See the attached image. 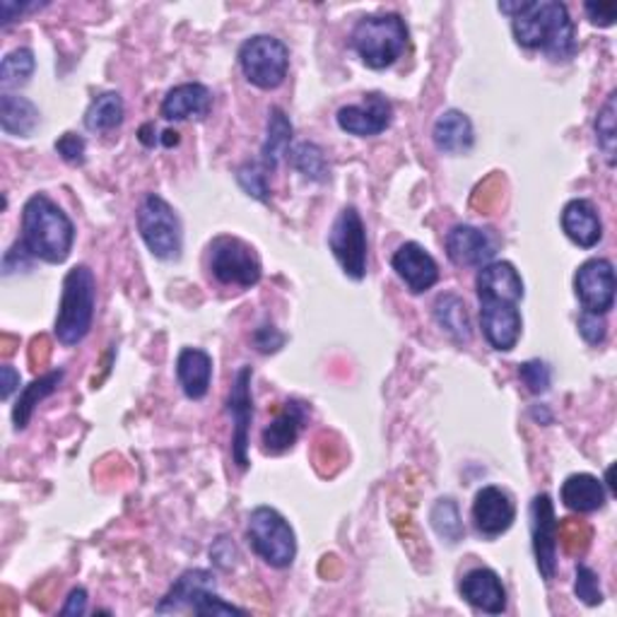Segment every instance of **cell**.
Wrapping results in <instances>:
<instances>
[{"label": "cell", "mask_w": 617, "mask_h": 617, "mask_svg": "<svg viewBox=\"0 0 617 617\" xmlns=\"http://www.w3.org/2000/svg\"><path fill=\"white\" fill-rule=\"evenodd\" d=\"M350 44L366 68L384 71L396 63L408 46V28L396 12L362 18L350 34Z\"/></svg>", "instance_id": "obj_4"}, {"label": "cell", "mask_w": 617, "mask_h": 617, "mask_svg": "<svg viewBox=\"0 0 617 617\" xmlns=\"http://www.w3.org/2000/svg\"><path fill=\"white\" fill-rule=\"evenodd\" d=\"M391 102L384 95H379V92H372V95H364L362 104H350V107L340 109L336 121L340 130H345L350 136L374 138L391 126Z\"/></svg>", "instance_id": "obj_15"}, {"label": "cell", "mask_w": 617, "mask_h": 617, "mask_svg": "<svg viewBox=\"0 0 617 617\" xmlns=\"http://www.w3.org/2000/svg\"><path fill=\"white\" fill-rule=\"evenodd\" d=\"M285 343V336L273 326H260L258 331L254 333V345L258 348V352H278Z\"/></svg>", "instance_id": "obj_43"}, {"label": "cell", "mask_w": 617, "mask_h": 617, "mask_svg": "<svg viewBox=\"0 0 617 617\" xmlns=\"http://www.w3.org/2000/svg\"><path fill=\"white\" fill-rule=\"evenodd\" d=\"M292 167L297 169L299 174H305L311 181H326L328 179V164H326V157L323 150L319 146H313V142H301L292 150Z\"/></svg>", "instance_id": "obj_35"}, {"label": "cell", "mask_w": 617, "mask_h": 617, "mask_svg": "<svg viewBox=\"0 0 617 617\" xmlns=\"http://www.w3.org/2000/svg\"><path fill=\"white\" fill-rule=\"evenodd\" d=\"M87 610V591L85 588H73L65 606L61 608V615H85Z\"/></svg>", "instance_id": "obj_44"}, {"label": "cell", "mask_w": 617, "mask_h": 617, "mask_svg": "<svg viewBox=\"0 0 617 617\" xmlns=\"http://www.w3.org/2000/svg\"><path fill=\"white\" fill-rule=\"evenodd\" d=\"M177 379L191 401L205 398L213 382V358L199 348H183L177 358Z\"/></svg>", "instance_id": "obj_21"}, {"label": "cell", "mask_w": 617, "mask_h": 617, "mask_svg": "<svg viewBox=\"0 0 617 617\" xmlns=\"http://www.w3.org/2000/svg\"><path fill=\"white\" fill-rule=\"evenodd\" d=\"M124 99L118 92H104L95 102L89 104L85 114V126L87 130L95 134H104V130H114L124 121Z\"/></svg>", "instance_id": "obj_31"}, {"label": "cell", "mask_w": 617, "mask_h": 617, "mask_svg": "<svg viewBox=\"0 0 617 617\" xmlns=\"http://www.w3.org/2000/svg\"><path fill=\"white\" fill-rule=\"evenodd\" d=\"M56 152L71 164H83L85 162V140L75 134H65L56 140Z\"/></svg>", "instance_id": "obj_41"}, {"label": "cell", "mask_w": 617, "mask_h": 617, "mask_svg": "<svg viewBox=\"0 0 617 617\" xmlns=\"http://www.w3.org/2000/svg\"><path fill=\"white\" fill-rule=\"evenodd\" d=\"M268 169H260L258 164H244L240 172H236V181H240V187L248 193L254 195L256 201H268Z\"/></svg>", "instance_id": "obj_37"}, {"label": "cell", "mask_w": 617, "mask_h": 617, "mask_svg": "<svg viewBox=\"0 0 617 617\" xmlns=\"http://www.w3.org/2000/svg\"><path fill=\"white\" fill-rule=\"evenodd\" d=\"M574 292L579 297L584 311L606 313L615 305V268L608 258H591L574 275Z\"/></svg>", "instance_id": "obj_11"}, {"label": "cell", "mask_w": 617, "mask_h": 617, "mask_svg": "<svg viewBox=\"0 0 617 617\" xmlns=\"http://www.w3.org/2000/svg\"><path fill=\"white\" fill-rule=\"evenodd\" d=\"M252 366H242L236 372L234 386L230 391L227 413L232 415L234 435H232V456L240 468L248 466V439H252L254 423V393H252Z\"/></svg>", "instance_id": "obj_12"}, {"label": "cell", "mask_w": 617, "mask_h": 617, "mask_svg": "<svg viewBox=\"0 0 617 617\" xmlns=\"http://www.w3.org/2000/svg\"><path fill=\"white\" fill-rule=\"evenodd\" d=\"M138 232L150 254L160 260H179L183 248V232L177 210L162 195L150 193L138 210Z\"/></svg>", "instance_id": "obj_6"}, {"label": "cell", "mask_w": 617, "mask_h": 617, "mask_svg": "<svg viewBox=\"0 0 617 617\" xmlns=\"http://www.w3.org/2000/svg\"><path fill=\"white\" fill-rule=\"evenodd\" d=\"M519 379L531 393H545L553 382V372L543 360H529L519 366Z\"/></svg>", "instance_id": "obj_38"}, {"label": "cell", "mask_w": 617, "mask_h": 617, "mask_svg": "<svg viewBox=\"0 0 617 617\" xmlns=\"http://www.w3.org/2000/svg\"><path fill=\"white\" fill-rule=\"evenodd\" d=\"M213 107V95L201 83H187L167 92L160 114L167 121H187V118H205Z\"/></svg>", "instance_id": "obj_20"}, {"label": "cell", "mask_w": 617, "mask_h": 617, "mask_svg": "<svg viewBox=\"0 0 617 617\" xmlns=\"http://www.w3.org/2000/svg\"><path fill=\"white\" fill-rule=\"evenodd\" d=\"M63 382V370L58 372H49L44 376L34 379V382L20 393V398L12 408V423H15V429H24L30 425L32 413L39 403H42L46 396H51Z\"/></svg>", "instance_id": "obj_29"}, {"label": "cell", "mask_w": 617, "mask_h": 617, "mask_svg": "<svg viewBox=\"0 0 617 617\" xmlns=\"http://www.w3.org/2000/svg\"><path fill=\"white\" fill-rule=\"evenodd\" d=\"M42 6L39 3H30V6H18V3H10V0H3L0 3V24H10L15 22V15H22V12H30V10H39Z\"/></svg>", "instance_id": "obj_45"}, {"label": "cell", "mask_w": 617, "mask_h": 617, "mask_svg": "<svg viewBox=\"0 0 617 617\" xmlns=\"http://www.w3.org/2000/svg\"><path fill=\"white\" fill-rule=\"evenodd\" d=\"M574 594L586 606H600L603 603V591L598 574L586 567V564H576V582H574Z\"/></svg>", "instance_id": "obj_36"}, {"label": "cell", "mask_w": 617, "mask_h": 617, "mask_svg": "<svg viewBox=\"0 0 617 617\" xmlns=\"http://www.w3.org/2000/svg\"><path fill=\"white\" fill-rule=\"evenodd\" d=\"M514 519L517 507L502 488L488 485V488H482L476 494V502H472V523H476L480 535L500 538L511 529Z\"/></svg>", "instance_id": "obj_17"}, {"label": "cell", "mask_w": 617, "mask_h": 617, "mask_svg": "<svg viewBox=\"0 0 617 617\" xmlns=\"http://www.w3.org/2000/svg\"><path fill=\"white\" fill-rule=\"evenodd\" d=\"M193 613L203 615V617H208V615H244L242 608H236V606H232V603L222 600L215 594V588L205 591V594L199 598V603L193 606Z\"/></svg>", "instance_id": "obj_40"}, {"label": "cell", "mask_w": 617, "mask_h": 617, "mask_svg": "<svg viewBox=\"0 0 617 617\" xmlns=\"http://www.w3.org/2000/svg\"><path fill=\"white\" fill-rule=\"evenodd\" d=\"M500 236L492 230L456 225L446 234V256L456 266L482 268L492 264V258L500 252Z\"/></svg>", "instance_id": "obj_13"}, {"label": "cell", "mask_w": 617, "mask_h": 617, "mask_svg": "<svg viewBox=\"0 0 617 617\" xmlns=\"http://www.w3.org/2000/svg\"><path fill=\"white\" fill-rule=\"evenodd\" d=\"M97 305V280L95 273L87 266H75L63 280L58 317H56V338L63 345H77L87 338L92 319H95Z\"/></svg>", "instance_id": "obj_3"}, {"label": "cell", "mask_w": 617, "mask_h": 617, "mask_svg": "<svg viewBox=\"0 0 617 617\" xmlns=\"http://www.w3.org/2000/svg\"><path fill=\"white\" fill-rule=\"evenodd\" d=\"M560 497L564 507L579 511V514H591V511L606 507V488L591 472H574V476H570L562 482Z\"/></svg>", "instance_id": "obj_26"}, {"label": "cell", "mask_w": 617, "mask_h": 617, "mask_svg": "<svg viewBox=\"0 0 617 617\" xmlns=\"http://www.w3.org/2000/svg\"><path fill=\"white\" fill-rule=\"evenodd\" d=\"M328 248L343 273L352 280H362L366 275V227L358 208H343L336 217L331 234H328Z\"/></svg>", "instance_id": "obj_9"}, {"label": "cell", "mask_w": 617, "mask_h": 617, "mask_svg": "<svg viewBox=\"0 0 617 617\" xmlns=\"http://www.w3.org/2000/svg\"><path fill=\"white\" fill-rule=\"evenodd\" d=\"M305 419H307L305 405L297 401L287 403L283 413L275 417L273 423L264 429V435H260V439H264V451L270 456H280L285 451H290L299 437L301 427H305Z\"/></svg>", "instance_id": "obj_23"}, {"label": "cell", "mask_w": 617, "mask_h": 617, "mask_svg": "<svg viewBox=\"0 0 617 617\" xmlns=\"http://www.w3.org/2000/svg\"><path fill=\"white\" fill-rule=\"evenodd\" d=\"M531 531L535 564L545 582L555 579L557 572V547H560V521L555 517L553 500L547 494H538L531 504Z\"/></svg>", "instance_id": "obj_10"}, {"label": "cell", "mask_w": 617, "mask_h": 617, "mask_svg": "<svg viewBox=\"0 0 617 617\" xmlns=\"http://www.w3.org/2000/svg\"><path fill=\"white\" fill-rule=\"evenodd\" d=\"M210 270L217 283L242 287V290L258 285L264 275L256 248L236 236H217L210 244Z\"/></svg>", "instance_id": "obj_8"}, {"label": "cell", "mask_w": 617, "mask_h": 617, "mask_svg": "<svg viewBox=\"0 0 617 617\" xmlns=\"http://www.w3.org/2000/svg\"><path fill=\"white\" fill-rule=\"evenodd\" d=\"M432 138H435L437 150L446 155H464L472 148V142H476L470 118L458 109L444 111L437 118L435 128H432Z\"/></svg>", "instance_id": "obj_25"}, {"label": "cell", "mask_w": 617, "mask_h": 617, "mask_svg": "<svg viewBox=\"0 0 617 617\" xmlns=\"http://www.w3.org/2000/svg\"><path fill=\"white\" fill-rule=\"evenodd\" d=\"M0 126L8 136L30 138L39 126V109L28 97H18L6 92L0 99Z\"/></svg>", "instance_id": "obj_27"}, {"label": "cell", "mask_w": 617, "mask_h": 617, "mask_svg": "<svg viewBox=\"0 0 617 617\" xmlns=\"http://www.w3.org/2000/svg\"><path fill=\"white\" fill-rule=\"evenodd\" d=\"M606 482H608V488L615 490V482H613V466L606 470Z\"/></svg>", "instance_id": "obj_48"}, {"label": "cell", "mask_w": 617, "mask_h": 617, "mask_svg": "<svg viewBox=\"0 0 617 617\" xmlns=\"http://www.w3.org/2000/svg\"><path fill=\"white\" fill-rule=\"evenodd\" d=\"M562 230L582 248H594L603 240V222L598 210L586 199H574L564 205Z\"/></svg>", "instance_id": "obj_19"}, {"label": "cell", "mask_w": 617, "mask_h": 617, "mask_svg": "<svg viewBox=\"0 0 617 617\" xmlns=\"http://www.w3.org/2000/svg\"><path fill=\"white\" fill-rule=\"evenodd\" d=\"M615 99L617 92H610L606 104H603L596 116V140L598 148L606 155V162L615 164V142H617V128H615Z\"/></svg>", "instance_id": "obj_34"}, {"label": "cell", "mask_w": 617, "mask_h": 617, "mask_svg": "<svg viewBox=\"0 0 617 617\" xmlns=\"http://www.w3.org/2000/svg\"><path fill=\"white\" fill-rule=\"evenodd\" d=\"M478 299L497 297V299H523V280L519 270L509 264V260H492V264L482 266L478 273Z\"/></svg>", "instance_id": "obj_24"}, {"label": "cell", "mask_w": 617, "mask_h": 617, "mask_svg": "<svg viewBox=\"0 0 617 617\" xmlns=\"http://www.w3.org/2000/svg\"><path fill=\"white\" fill-rule=\"evenodd\" d=\"M461 596L476 610L488 615H502L507 610V591L497 572L488 567H478L464 576Z\"/></svg>", "instance_id": "obj_18"}, {"label": "cell", "mask_w": 617, "mask_h": 617, "mask_svg": "<svg viewBox=\"0 0 617 617\" xmlns=\"http://www.w3.org/2000/svg\"><path fill=\"white\" fill-rule=\"evenodd\" d=\"M20 242L34 258L46 260V264H63L71 256L75 227L46 193H34L22 208Z\"/></svg>", "instance_id": "obj_2"}, {"label": "cell", "mask_w": 617, "mask_h": 617, "mask_svg": "<svg viewBox=\"0 0 617 617\" xmlns=\"http://www.w3.org/2000/svg\"><path fill=\"white\" fill-rule=\"evenodd\" d=\"M511 15L514 39L531 51H543L547 58L567 61L576 54V32L570 10L557 0H523V3H500Z\"/></svg>", "instance_id": "obj_1"}, {"label": "cell", "mask_w": 617, "mask_h": 617, "mask_svg": "<svg viewBox=\"0 0 617 617\" xmlns=\"http://www.w3.org/2000/svg\"><path fill=\"white\" fill-rule=\"evenodd\" d=\"M579 333H582V338L586 340L588 345H603V343H606V336H608L606 317H600V313L582 311Z\"/></svg>", "instance_id": "obj_39"}, {"label": "cell", "mask_w": 617, "mask_h": 617, "mask_svg": "<svg viewBox=\"0 0 617 617\" xmlns=\"http://www.w3.org/2000/svg\"><path fill=\"white\" fill-rule=\"evenodd\" d=\"M292 142V124L287 114L280 107H273L268 111V128H266V142L260 148V160H264V169L273 172L278 169L280 160L290 150Z\"/></svg>", "instance_id": "obj_28"}, {"label": "cell", "mask_w": 617, "mask_h": 617, "mask_svg": "<svg viewBox=\"0 0 617 617\" xmlns=\"http://www.w3.org/2000/svg\"><path fill=\"white\" fill-rule=\"evenodd\" d=\"M0 379H3V391H0V396H3V401H8L12 393H15L20 389V372L12 370L10 364H3L0 366Z\"/></svg>", "instance_id": "obj_46"}, {"label": "cell", "mask_w": 617, "mask_h": 617, "mask_svg": "<svg viewBox=\"0 0 617 617\" xmlns=\"http://www.w3.org/2000/svg\"><path fill=\"white\" fill-rule=\"evenodd\" d=\"M391 266L413 295L432 290L439 280L437 260L417 242H405L403 246H398V252L391 258Z\"/></svg>", "instance_id": "obj_16"}, {"label": "cell", "mask_w": 617, "mask_h": 617, "mask_svg": "<svg viewBox=\"0 0 617 617\" xmlns=\"http://www.w3.org/2000/svg\"><path fill=\"white\" fill-rule=\"evenodd\" d=\"M215 588V576L205 570H191L183 572L174 586L169 588V594L157 603L155 613H181L193 610L195 603L205 594V591Z\"/></svg>", "instance_id": "obj_22"}, {"label": "cell", "mask_w": 617, "mask_h": 617, "mask_svg": "<svg viewBox=\"0 0 617 617\" xmlns=\"http://www.w3.org/2000/svg\"><path fill=\"white\" fill-rule=\"evenodd\" d=\"M246 538L254 553L275 570L290 567L297 555V538L290 523L273 507H256L248 514Z\"/></svg>", "instance_id": "obj_5"}, {"label": "cell", "mask_w": 617, "mask_h": 617, "mask_svg": "<svg viewBox=\"0 0 617 617\" xmlns=\"http://www.w3.org/2000/svg\"><path fill=\"white\" fill-rule=\"evenodd\" d=\"M584 10L596 28H613L617 20V3H586Z\"/></svg>", "instance_id": "obj_42"}, {"label": "cell", "mask_w": 617, "mask_h": 617, "mask_svg": "<svg viewBox=\"0 0 617 617\" xmlns=\"http://www.w3.org/2000/svg\"><path fill=\"white\" fill-rule=\"evenodd\" d=\"M240 65L248 83L258 89H275L285 83L290 71V51L280 39L256 34L242 44Z\"/></svg>", "instance_id": "obj_7"}, {"label": "cell", "mask_w": 617, "mask_h": 617, "mask_svg": "<svg viewBox=\"0 0 617 617\" xmlns=\"http://www.w3.org/2000/svg\"><path fill=\"white\" fill-rule=\"evenodd\" d=\"M162 136H164V138H162V146H164V148H172V146H177V142H179V134H177V130H164Z\"/></svg>", "instance_id": "obj_47"}, {"label": "cell", "mask_w": 617, "mask_h": 617, "mask_svg": "<svg viewBox=\"0 0 617 617\" xmlns=\"http://www.w3.org/2000/svg\"><path fill=\"white\" fill-rule=\"evenodd\" d=\"M480 326L485 340H488L494 350L511 352L519 343L523 326L519 301L497 297L480 299Z\"/></svg>", "instance_id": "obj_14"}, {"label": "cell", "mask_w": 617, "mask_h": 617, "mask_svg": "<svg viewBox=\"0 0 617 617\" xmlns=\"http://www.w3.org/2000/svg\"><path fill=\"white\" fill-rule=\"evenodd\" d=\"M34 54L30 49H15L0 63V85L3 89H15L30 83V77L34 73Z\"/></svg>", "instance_id": "obj_32"}, {"label": "cell", "mask_w": 617, "mask_h": 617, "mask_svg": "<svg viewBox=\"0 0 617 617\" xmlns=\"http://www.w3.org/2000/svg\"><path fill=\"white\" fill-rule=\"evenodd\" d=\"M429 519H432V526H435V531L439 533V538H444L449 545H456L466 535L461 514H458V504L451 500V497L439 500L435 504V509H432Z\"/></svg>", "instance_id": "obj_33"}, {"label": "cell", "mask_w": 617, "mask_h": 617, "mask_svg": "<svg viewBox=\"0 0 617 617\" xmlns=\"http://www.w3.org/2000/svg\"><path fill=\"white\" fill-rule=\"evenodd\" d=\"M435 319L456 343H468L470 340V321L461 297L442 295L435 301Z\"/></svg>", "instance_id": "obj_30"}]
</instances>
